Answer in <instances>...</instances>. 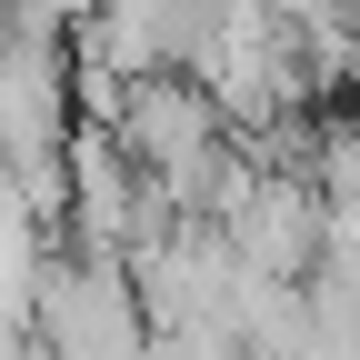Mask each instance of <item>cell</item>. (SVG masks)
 I'll use <instances>...</instances> for the list:
<instances>
[{
    "mask_svg": "<svg viewBox=\"0 0 360 360\" xmlns=\"http://www.w3.org/2000/svg\"><path fill=\"white\" fill-rule=\"evenodd\" d=\"M110 141L141 160V180L160 191V210H191V220H210L220 180L240 170L231 120H220V101H210L191 70H150V80H130V101H120V120H110Z\"/></svg>",
    "mask_w": 360,
    "mask_h": 360,
    "instance_id": "6da1fadb",
    "label": "cell"
},
{
    "mask_svg": "<svg viewBox=\"0 0 360 360\" xmlns=\"http://www.w3.org/2000/svg\"><path fill=\"white\" fill-rule=\"evenodd\" d=\"M60 220H70V240L90 260H130L150 231H160V191L141 180V160H130L110 130H80L70 141V191H60Z\"/></svg>",
    "mask_w": 360,
    "mask_h": 360,
    "instance_id": "3957f363",
    "label": "cell"
},
{
    "mask_svg": "<svg viewBox=\"0 0 360 360\" xmlns=\"http://www.w3.org/2000/svg\"><path fill=\"white\" fill-rule=\"evenodd\" d=\"M210 220H220V240L240 250V270H260V281H310L321 250H330V191L300 180V170H250L240 160L220 180Z\"/></svg>",
    "mask_w": 360,
    "mask_h": 360,
    "instance_id": "7a4b0ae2",
    "label": "cell"
}]
</instances>
